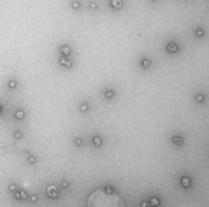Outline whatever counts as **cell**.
<instances>
[{"label": "cell", "instance_id": "17", "mask_svg": "<svg viewBox=\"0 0 209 207\" xmlns=\"http://www.w3.org/2000/svg\"><path fill=\"white\" fill-rule=\"evenodd\" d=\"M26 162H28L30 165H37V163H39V158L35 156V154H26Z\"/></svg>", "mask_w": 209, "mask_h": 207}, {"label": "cell", "instance_id": "4", "mask_svg": "<svg viewBox=\"0 0 209 207\" xmlns=\"http://www.w3.org/2000/svg\"><path fill=\"white\" fill-rule=\"evenodd\" d=\"M58 51H60L62 56H70V55H72V46L67 44V42H65V44H60V46H58Z\"/></svg>", "mask_w": 209, "mask_h": 207}, {"label": "cell", "instance_id": "11", "mask_svg": "<svg viewBox=\"0 0 209 207\" xmlns=\"http://www.w3.org/2000/svg\"><path fill=\"white\" fill-rule=\"evenodd\" d=\"M109 5L114 11H120V9H123V0H109Z\"/></svg>", "mask_w": 209, "mask_h": 207}, {"label": "cell", "instance_id": "5", "mask_svg": "<svg viewBox=\"0 0 209 207\" xmlns=\"http://www.w3.org/2000/svg\"><path fill=\"white\" fill-rule=\"evenodd\" d=\"M46 195L49 196V198H58V188L55 184H48L46 186Z\"/></svg>", "mask_w": 209, "mask_h": 207}, {"label": "cell", "instance_id": "12", "mask_svg": "<svg viewBox=\"0 0 209 207\" xmlns=\"http://www.w3.org/2000/svg\"><path fill=\"white\" fill-rule=\"evenodd\" d=\"M26 118V112L23 111V109H18V111H14V119L16 121H23Z\"/></svg>", "mask_w": 209, "mask_h": 207}, {"label": "cell", "instance_id": "3", "mask_svg": "<svg viewBox=\"0 0 209 207\" xmlns=\"http://www.w3.org/2000/svg\"><path fill=\"white\" fill-rule=\"evenodd\" d=\"M139 65H141L142 70H149V69L153 67V61H151L148 56H141V58H139Z\"/></svg>", "mask_w": 209, "mask_h": 207}, {"label": "cell", "instance_id": "1", "mask_svg": "<svg viewBox=\"0 0 209 207\" xmlns=\"http://www.w3.org/2000/svg\"><path fill=\"white\" fill-rule=\"evenodd\" d=\"M58 63H60V67H63L65 70H70L72 67H74V60H72L70 56H62V55H60Z\"/></svg>", "mask_w": 209, "mask_h": 207}, {"label": "cell", "instance_id": "19", "mask_svg": "<svg viewBox=\"0 0 209 207\" xmlns=\"http://www.w3.org/2000/svg\"><path fill=\"white\" fill-rule=\"evenodd\" d=\"M13 137H14L16 140H23V137H25V135H23V132H21V130H14Z\"/></svg>", "mask_w": 209, "mask_h": 207}, {"label": "cell", "instance_id": "10", "mask_svg": "<svg viewBox=\"0 0 209 207\" xmlns=\"http://www.w3.org/2000/svg\"><path fill=\"white\" fill-rule=\"evenodd\" d=\"M91 144L95 148H102V144H104V137L102 135H99V133H95V135L91 137Z\"/></svg>", "mask_w": 209, "mask_h": 207}, {"label": "cell", "instance_id": "2", "mask_svg": "<svg viewBox=\"0 0 209 207\" xmlns=\"http://www.w3.org/2000/svg\"><path fill=\"white\" fill-rule=\"evenodd\" d=\"M165 51H167V53H171V55H177L181 51V47H179V44H177L176 40H169V42L165 44Z\"/></svg>", "mask_w": 209, "mask_h": 207}, {"label": "cell", "instance_id": "8", "mask_svg": "<svg viewBox=\"0 0 209 207\" xmlns=\"http://www.w3.org/2000/svg\"><path fill=\"white\" fill-rule=\"evenodd\" d=\"M104 98L106 100H114L116 98V90L114 88H106L104 90Z\"/></svg>", "mask_w": 209, "mask_h": 207}, {"label": "cell", "instance_id": "13", "mask_svg": "<svg viewBox=\"0 0 209 207\" xmlns=\"http://www.w3.org/2000/svg\"><path fill=\"white\" fill-rule=\"evenodd\" d=\"M14 198H16V200H26L28 195H26V191H23V190H16V191H14Z\"/></svg>", "mask_w": 209, "mask_h": 207}, {"label": "cell", "instance_id": "14", "mask_svg": "<svg viewBox=\"0 0 209 207\" xmlns=\"http://www.w3.org/2000/svg\"><path fill=\"white\" fill-rule=\"evenodd\" d=\"M193 35H195L197 39H204V37H206V30L200 28V26H197V28L193 30Z\"/></svg>", "mask_w": 209, "mask_h": 207}, {"label": "cell", "instance_id": "24", "mask_svg": "<svg viewBox=\"0 0 209 207\" xmlns=\"http://www.w3.org/2000/svg\"><path fill=\"white\" fill-rule=\"evenodd\" d=\"M106 191H107L109 195H116V191H114V188H112V186H106Z\"/></svg>", "mask_w": 209, "mask_h": 207}, {"label": "cell", "instance_id": "7", "mask_svg": "<svg viewBox=\"0 0 209 207\" xmlns=\"http://www.w3.org/2000/svg\"><path fill=\"white\" fill-rule=\"evenodd\" d=\"M171 142L174 144V146H177V148H181L183 144H185V139H183V135H179V133H174V135L171 137Z\"/></svg>", "mask_w": 209, "mask_h": 207}, {"label": "cell", "instance_id": "22", "mask_svg": "<svg viewBox=\"0 0 209 207\" xmlns=\"http://www.w3.org/2000/svg\"><path fill=\"white\" fill-rule=\"evenodd\" d=\"M83 144H85V140H83L81 137H77V139H74V146H76V148H81V146H83Z\"/></svg>", "mask_w": 209, "mask_h": 207}, {"label": "cell", "instance_id": "21", "mask_svg": "<svg viewBox=\"0 0 209 207\" xmlns=\"http://www.w3.org/2000/svg\"><path fill=\"white\" fill-rule=\"evenodd\" d=\"M149 205H160V198L158 196H149Z\"/></svg>", "mask_w": 209, "mask_h": 207}, {"label": "cell", "instance_id": "16", "mask_svg": "<svg viewBox=\"0 0 209 207\" xmlns=\"http://www.w3.org/2000/svg\"><path fill=\"white\" fill-rule=\"evenodd\" d=\"M70 9L72 11H81V0H70Z\"/></svg>", "mask_w": 209, "mask_h": 207}, {"label": "cell", "instance_id": "20", "mask_svg": "<svg viewBox=\"0 0 209 207\" xmlns=\"http://www.w3.org/2000/svg\"><path fill=\"white\" fill-rule=\"evenodd\" d=\"M195 102L204 104V102H206V95H204V93H197V95H195Z\"/></svg>", "mask_w": 209, "mask_h": 207}, {"label": "cell", "instance_id": "15", "mask_svg": "<svg viewBox=\"0 0 209 207\" xmlns=\"http://www.w3.org/2000/svg\"><path fill=\"white\" fill-rule=\"evenodd\" d=\"M18 86H19V82L16 81V79H9L7 81V88L11 90V91H14V90H18Z\"/></svg>", "mask_w": 209, "mask_h": 207}, {"label": "cell", "instance_id": "25", "mask_svg": "<svg viewBox=\"0 0 209 207\" xmlns=\"http://www.w3.org/2000/svg\"><path fill=\"white\" fill-rule=\"evenodd\" d=\"M16 190H18V186H16L14 183H11V184H9V191H13V193H14Z\"/></svg>", "mask_w": 209, "mask_h": 207}, {"label": "cell", "instance_id": "27", "mask_svg": "<svg viewBox=\"0 0 209 207\" xmlns=\"http://www.w3.org/2000/svg\"><path fill=\"white\" fill-rule=\"evenodd\" d=\"M141 205H142V207H146V205H149V202H148V200H142V202H141Z\"/></svg>", "mask_w": 209, "mask_h": 207}, {"label": "cell", "instance_id": "9", "mask_svg": "<svg viewBox=\"0 0 209 207\" xmlns=\"http://www.w3.org/2000/svg\"><path fill=\"white\" fill-rule=\"evenodd\" d=\"M90 102L88 100H83V102H79V105H77V109H79V112H83V114H86V112H90Z\"/></svg>", "mask_w": 209, "mask_h": 207}, {"label": "cell", "instance_id": "23", "mask_svg": "<svg viewBox=\"0 0 209 207\" xmlns=\"http://www.w3.org/2000/svg\"><path fill=\"white\" fill-rule=\"evenodd\" d=\"M60 188H62V190H69V188H70V183H69V181H62Z\"/></svg>", "mask_w": 209, "mask_h": 207}, {"label": "cell", "instance_id": "6", "mask_svg": "<svg viewBox=\"0 0 209 207\" xmlns=\"http://www.w3.org/2000/svg\"><path fill=\"white\" fill-rule=\"evenodd\" d=\"M179 184L183 186L185 190H190L192 186H193V181H192V177H190V175H181V179H179Z\"/></svg>", "mask_w": 209, "mask_h": 207}, {"label": "cell", "instance_id": "18", "mask_svg": "<svg viewBox=\"0 0 209 207\" xmlns=\"http://www.w3.org/2000/svg\"><path fill=\"white\" fill-rule=\"evenodd\" d=\"M88 9H91V11H99V2H97V0H90V2H88Z\"/></svg>", "mask_w": 209, "mask_h": 207}, {"label": "cell", "instance_id": "29", "mask_svg": "<svg viewBox=\"0 0 209 207\" xmlns=\"http://www.w3.org/2000/svg\"><path fill=\"white\" fill-rule=\"evenodd\" d=\"M151 2H156V0H151Z\"/></svg>", "mask_w": 209, "mask_h": 207}, {"label": "cell", "instance_id": "26", "mask_svg": "<svg viewBox=\"0 0 209 207\" xmlns=\"http://www.w3.org/2000/svg\"><path fill=\"white\" fill-rule=\"evenodd\" d=\"M28 198L32 200V202H37V195H28Z\"/></svg>", "mask_w": 209, "mask_h": 207}, {"label": "cell", "instance_id": "28", "mask_svg": "<svg viewBox=\"0 0 209 207\" xmlns=\"http://www.w3.org/2000/svg\"><path fill=\"white\" fill-rule=\"evenodd\" d=\"M2 112H4V107H2V104H0V114H2Z\"/></svg>", "mask_w": 209, "mask_h": 207}]
</instances>
